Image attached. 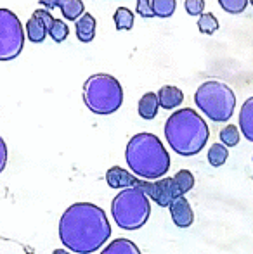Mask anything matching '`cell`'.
<instances>
[{
  "mask_svg": "<svg viewBox=\"0 0 253 254\" xmlns=\"http://www.w3.org/2000/svg\"><path fill=\"white\" fill-rule=\"evenodd\" d=\"M111 237V225L104 209L92 202H75L59 220V239L71 253L92 254Z\"/></svg>",
  "mask_w": 253,
  "mask_h": 254,
  "instance_id": "obj_1",
  "label": "cell"
},
{
  "mask_svg": "<svg viewBox=\"0 0 253 254\" xmlns=\"http://www.w3.org/2000/svg\"><path fill=\"white\" fill-rule=\"evenodd\" d=\"M165 138L179 156H196L205 149L210 138L206 121L191 107H182L165 121Z\"/></svg>",
  "mask_w": 253,
  "mask_h": 254,
  "instance_id": "obj_2",
  "label": "cell"
},
{
  "mask_svg": "<svg viewBox=\"0 0 253 254\" xmlns=\"http://www.w3.org/2000/svg\"><path fill=\"white\" fill-rule=\"evenodd\" d=\"M125 161L135 177L144 180H160L170 168V154L156 135L142 131L128 140Z\"/></svg>",
  "mask_w": 253,
  "mask_h": 254,
  "instance_id": "obj_3",
  "label": "cell"
},
{
  "mask_svg": "<svg viewBox=\"0 0 253 254\" xmlns=\"http://www.w3.org/2000/svg\"><path fill=\"white\" fill-rule=\"evenodd\" d=\"M84 102L94 114L108 116L122 107L123 87L108 73L92 74L84 83Z\"/></svg>",
  "mask_w": 253,
  "mask_h": 254,
  "instance_id": "obj_4",
  "label": "cell"
},
{
  "mask_svg": "<svg viewBox=\"0 0 253 254\" xmlns=\"http://www.w3.org/2000/svg\"><path fill=\"white\" fill-rule=\"evenodd\" d=\"M194 104L208 120L226 123L233 118L236 107V95L229 85L217 80H208L198 87Z\"/></svg>",
  "mask_w": 253,
  "mask_h": 254,
  "instance_id": "obj_5",
  "label": "cell"
},
{
  "mask_svg": "<svg viewBox=\"0 0 253 254\" xmlns=\"http://www.w3.org/2000/svg\"><path fill=\"white\" fill-rule=\"evenodd\" d=\"M111 216L123 230H139L151 216V202L141 189H125L111 202Z\"/></svg>",
  "mask_w": 253,
  "mask_h": 254,
  "instance_id": "obj_6",
  "label": "cell"
},
{
  "mask_svg": "<svg viewBox=\"0 0 253 254\" xmlns=\"http://www.w3.org/2000/svg\"><path fill=\"white\" fill-rule=\"evenodd\" d=\"M24 30L10 9H0V61H12L23 52Z\"/></svg>",
  "mask_w": 253,
  "mask_h": 254,
  "instance_id": "obj_7",
  "label": "cell"
},
{
  "mask_svg": "<svg viewBox=\"0 0 253 254\" xmlns=\"http://www.w3.org/2000/svg\"><path fill=\"white\" fill-rule=\"evenodd\" d=\"M137 189H141L148 197H151V201H155L162 207H170L177 197L182 195L179 187H177L175 180L170 177L160 178V180H156V182L142 180Z\"/></svg>",
  "mask_w": 253,
  "mask_h": 254,
  "instance_id": "obj_8",
  "label": "cell"
},
{
  "mask_svg": "<svg viewBox=\"0 0 253 254\" xmlns=\"http://www.w3.org/2000/svg\"><path fill=\"white\" fill-rule=\"evenodd\" d=\"M40 5L47 10L61 9L68 21H78L85 14V5L82 0H38Z\"/></svg>",
  "mask_w": 253,
  "mask_h": 254,
  "instance_id": "obj_9",
  "label": "cell"
},
{
  "mask_svg": "<svg viewBox=\"0 0 253 254\" xmlns=\"http://www.w3.org/2000/svg\"><path fill=\"white\" fill-rule=\"evenodd\" d=\"M106 182H108V185L111 189L125 190V189H137L142 180H139L137 177L128 173L122 166H111L106 171Z\"/></svg>",
  "mask_w": 253,
  "mask_h": 254,
  "instance_id": "obj_10",
  "label": "cell"
},
{
  "mask_svg": "<svg viewBox=\"0 0 253 254\" xmlns=\"http://www.w3.org/2000/svg\"><path fill=\"white\" fill-rule=\"evenodd\" d=\"M170 214H172L173 223H175L179 228L191 227L192 221H194V213H192V207H191L189 201H187L184 195L177 197L175 201L172 202V206H170Z\"/></svg>",
  "mask_w": 253,
  "mask_h": 254,
  "instance_id": "obj_11",
  "label": "cell"
},
{
  "mask_svg": "<svg viewBox=\"0 0 253 254\" xmlns=\"http://www.w3.org/2000/svg\"><path fill=\"white\" fill-rule=\"evenodd\" d=\"M158 102L160 107L163 109H175L180 104L184 102V94L179 87H173V85H165L158 90Z\"/></svg>",
  "mask_w": 253,
  "mask_h": 254,
  "instance_id": "obj_12",
  "label": "cell"
},
{
  "mask_svg": "<svg viewBox=\"0 0 253 254\" xmlns=\"http://www.w3.org/2000/svg\"><path fill=\"white\" fill-rule=\"evenodd\" d=\"M95 28H97L95 17L90 12H85L77 21V38L84 44H88L95 38Z\"/></svg>",
  "mask_w": 253,
  "mask_h": 254,
  "instance_id": "obj_13",
  "label": "cell"
},
{
  "mask_svg": "<svg viewBox=\"0 0 253 254\" xmlns=\"http://www.w3.org/2000/svg\"><path fill=\"white\" fill-rule=\"evenodd\" d=\"M240 128L247 140L253 142V97L247 99L240 111Z\"/></svg>",
  "mask_w": 253,
  "mask_h": 254,
  "instance_id": "obj_14",
  "label": "cell"
},
{
  "mask_svg": "<svg viewBox=\"0 0 253 254\" xmlns=\"http://www.w3.org/2000/svg\"><path fill=\"white\" fill-rule=\"evenodd\" d=\"M158 109H160L158 95L153 94V92H148V94L142 95L137 106V113L142 120H153V118H156Z\"/></svg>",
  "mask_w": 253,
  "mask_h": 254,
  "instance_id": "obj_15",
  "label": "cell"
},
{
  "mask_svg": "<svg viewBox=\"0 0 253 254\" xmlns=\"http://www.w3.org/2000/svg\"><path fill=\"white\" fill-rule=\"evenodd\" d=\"M49 35V28L42 23L38 17H35L31 14V17L26 23V38L31 44H42L45 40V37Z\"/></svg>",
  "mask_w": 253,
  "mask_h": 254,
  "instance_id": "obj_16",
  "label": "cell"
},
{
  "mask_svg": "<svg viewBox=\"0 0 253 254\" xmlns=\"http://www.w3.org/2000/svg\"><path fill=\"white\" fill-rule=\"evenodd\" d=\"M101 254H142L141 249L137 248V244H134L128 239H115L111 241Z\"/></svg>",
  "mask_w": 253,
  "mask_h": 254,
  "instance_id": "obj_17",
  "label": "cell"
},
{
  "mask_svg": "<svg viewBox=\"0 0 253 254\" xmlns=\"http://www.w3.org/2000/svg\"><path fill=\"white\" fill-rule=\"evenodd\" d=\"M113 21H115V26L118 31H128L134 28V12L127 7H118L113 14Z\"/></svg>",
  "mask_w": 253,
  "mask_h": 254,
  "instance_id": "obj_18",
  "label": "cell"
},
{
  "mask_svg": "<svg viewBox=\"0 0 253 254\" xmlns=\"http://www.w3.org/2000/svg\"><path fill=\"white\" fill-rule=\"evenodd\" d=\"M153 14L156 17H170L177 9V0H151Z\"/></svg>",
  "mask_w": 253,
  "mask_h": 254,
  "instance_id": "obj_19",
  "label": "cell"
},
{
  "mask_svg": "<svg viewBox=\"0 0 253 254\" xmlns=\"http://www.w3.org/2000/svg\"><path fill=\"white\" fill-rule=\"evenodd\" d=\"M229 157V151L224 144H213L212 147L208 149V163L212 164L213 168L222 166L224 163Z\"/></svg>",
  "mask_w": 253,
  "mask_h": 254,
  "instance_id": "obj_20",
  "label": "cell"
},
{
  "mask_svg": "<svg viewBox=\"0 0 253 254\" xmlns=\"http://www.w3.org/2000/svg\"><path fill=\"white\" fill-rule=\"evenodd\" d=\"M219 137H220V144H224L226 147H234V145L240 144V138H241L240 128L234 127V125H227V127H224L220 130Z\"/></svg>",
  "mask_w": 253,
  "mask_h": 254,
  "instance_id": "obj_21",
  "label": "cell"
},
{
  "mask_svg": "<svg viewBox=\"0 0 253 254\" xmlns=\"http://www.w3.org/2000/svg\"><path fill=\"white\" fill-rule=\"evenodd\" d=\"M220 28L219 19L213 16L212 12H205L203 16H199L198 19V30L201 31L203 35H213L217 30Z\"/></svg>",
  "mask_w": 253,
  "mask_h": 254,
  "instance_id": "obj_22",
  "label": "cell"
},
{
  "mask_svg": "<svg viewBox=\"0 0 253 254\" xmlns=\"http://www.w3.org/2000/svg\"><path fill=\"white\" fill-rule=\"evenodd\" d=\"M173 180H175L177 187H179V190L182 195L194 187V177H192V173L189 170H179L175 173V177H173Z\"/></svg>",
  "mask_w": 253,
  "mask_h": 254,
  "instance_id": "obj_23",
  "label": "cell"
},
{
  "mask_svg": "<svg viewBox=\"0 0 253 254\" xmlns=\"http://www.w3.org/2000/svg\"><path fill=\"white\" fill-rule=\"evenodd\" d=\"M49 35H51V38L56 44H63L68 38V35H70V28H68V24L63 19H54L51 30H49Z\"/></svg>",
  "mask_w": 253,
  "mask_h": 254,
  "instance_id": "obj_24",
  "label": "cell"
},
{
  "mask_svg": "<svg viewBox=\"0 0 253 254\" xmlns=\"http://www.w3.org/2000/svg\"><path fill=\"white\" fill-rule=\"evenodd\" d=\"M250 0H219V5L229 14H241Z\"/></svg>",
  "mask_w": 253,
  "mask_h": 254,
  "instance_id": "obj_25",
  "label": "cell"
},
{
  "mask_svg": "<svg viewBox=\"0 0 253 254\" xmlns=\"http://www.w3.org/2000/svg\"><path fill=\"white\" fill-rule=\"evenodd\" d=\"M184 7H186L189 16H203L205 14V0H184Z\"/></svg>",
  "mask_w": 253,
  "mask_h": 254,
  "instance_id": "obj_26",
  "label": "cell"
},
{
  "mask_svg": "<svg viewBox=\"0 0 253 254\" xmlns=\"http://www.w3.org/2000/svg\"><path fill=\"white\" fill-rule=\"evenodd\" d=\"M135 10H137V14L141 17H155V14H153V7H151V0H142V2H137Z\"/></svg>",
  "mask_w": 253,
  "mask_h": 254,
  "instance_id": "obj_27",
  "label": "cell"
},
{
  "mask_svg": "<svg viewBox=\"0 0 253 254\" xmlns=\"http://www.w3.org/2000/svg\"><path fill=\"white\" fill-rule=\"evenodd\" d=\"M33 16L38 17V19H40L42 23H44L45 26H47L49 30H51L52 23H54V17H52L51 10H47V9H37V10H33Z\"/></svg>",
  "mask_w": 253,
  "mask_h": 254,
  "instance_id": "obj_28",
  "label": "cell"
},
{
  "mask_svg": "<svg viewBox=\"0 0 253 254\" xmlns=\"http://www.w3.org/2000/svg\"><path fill=\"white\" fill-rule=\"evenodd\" d=\"M5 164H7V145L5 140L0 137V173L5 170Z\"/></svg>",
  "mask_w": 253,
  "mask_h": 254,
  "instance_id": "obj_29",
  "label": "cell"
},
{
  "mask_svg": "<svg viewBox=\"0 0 253 254\" xmlns=\"http://www.w3.org/2000/svg\"><path fill=\"white\" fill-rule=\"evenodd\" d=\"M52 254H71V253H68L66 249H56V251L52 253Z\"/></svg>",
  "mask_w": 253,
  "mask_h": 254,
  "instance_id": "obj_30",
  "label": "cell"
},
{
  "mask_svg": "<svg viewBox=\"0 0 253 254\" xmlns=\"http://www.w3.org/2000/svg\"><path fill=\"white\" fill-rule=\"evenodd\" d=\"M250 3H252V5H253V0H250Z\"/></svg>",
  "mask_w": 253,
  "mask_h": 254,
  "instance_id": "obj_31",
  "label": "cell"
},
{
  "mask_svg": "<svg viewBox=\"0 0 253 254\" xmlns=\"http://www.w3.org/2000/svg\"><path fill=\"white\" fill-rule=\"evenodd\" d=\"M137 2H142V0H137Z\"/></svg>",
  "mask_w": 253,
  "mask_h": 254,
  "instance_id": "obj_32",
  "label": "cell"
}]
</instances>
